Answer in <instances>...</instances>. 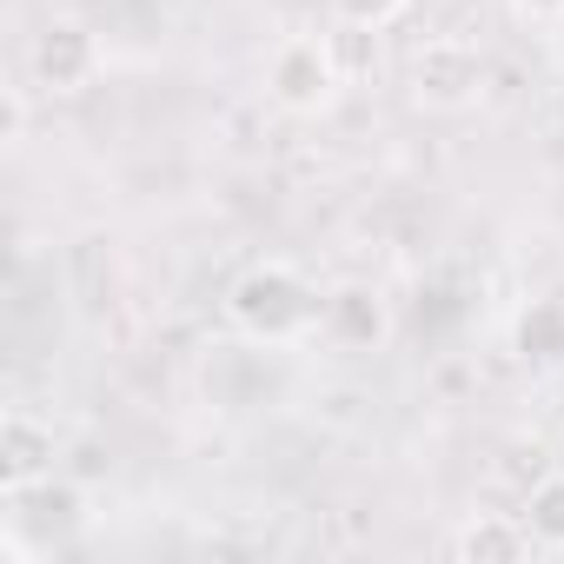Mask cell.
<instances>
[{"mask_svg":"<svg viewBox=\"0 0 564 564\" xmlns=\"http://www.w3.org/2000/svg\"><path fill=\"white\" fill-rule=\"evenodd\" d=\"M511 352L524 366H564V300H531L511 326Z\"/></svg>","mask_w":564,"mask_h":564,"instance_id":"obj_9","label":"cell"},{"mask_svg":"<svg viewBox=\"0 0 564 564\" xmlns=\"http://www.w3.org/2000/svg\"><path fill=\"white\" fill-rule=\"evenodd\" d=\"M538 544H531V531H524V518H505V511H471L458 531H452V557L458 564H518V557H531Z\"/></svg>","mask_w":564,"mask_h":564,"instance_id":"obj_8","label":"cell"},{"mask_svg":"<svg viewBox=\"0 0 564 564\" xmlns=\"http://www.w3.org/2000/svg\"><path fill=\"white\" fill-rule=\"evenodd\" d=\"M107 74V47L87 21H47L34 41H28V80L47 94V100H80L87 87H100Z\"/></svg>","mask_w":564,"mask_h":564,"instance_id":"obj_5","label":"cell"},{"mask_svg":"<svg viewBox=\"0 0 564 564\" xmlns=\"http://www.w3.org/2000/svg\"><path fill=\"white\" fill-rule=\"evenodd\" d=\"M319 306H326V293L313 286L300 265H286V259L246 265V272L232 279V293H226L232 333L252 339V346H272V352H279V346L319 339Z\"/></svg>","mask_w":564,"mask_h":564,"instance_id":"obj_1","label":"cell"},{"mask_svg":"<svg viewBox=\"0 0 564 564\" xmlns=\"http://www.w3.org/2000/svg\"><path fill=\"white\" fill-rule=\"evenodd\" d=\"M21 127H28V100H21V87L8 94V140H21Z\"/></svg>","mask_w":564,"mask_h":564,"instance_id":"obj_13","label":"cell"},{"mask_svg":"<svg viewBox=\"0 0 564 564\" xmlns=\"http://www.w3.org/2000/svg\"><path fill=\"white\" fill-rule=\"evenodd\" d=\"M339 87H346V67H339V47L326 34H293V41H279L272 61H265V94H272L279 113H293V120L333 113Z\"/></svg>","mask_w":564,"mask_h":564,"instance_id":"obj_3","label":"cell"},{"mask_svg":"<svg viewBox=\"0 0 564 564\" xmlns=\"http://www.w3.org/2000/svg\"><path fill=\"white\" fill-rule=\"evenodd\" d=\"M326 8H333V21H339V28H352V34H379V28L405 21L412 0H326Z\"/></svg>","mask_w":564,"mask_h":564,"instance_id":"obj_11","label":"cell"},{"mask_svg":"<svg viewBox=\"0 0 564 564\" xmlns=\"http://www.w3.org/2000/svg\"><path fill=\"white\" fill-rule=\"evenodd\" d=\"M511 14L531 21V28H557L564 21V0H511Z\"/></svg>","mask_w":564,"mask_h":564,"instance_id":"obj_12","label":"cell"},{"mask_svg":"<svg viewBox=\"0 0 564 564\" xmlns=\"http://www.w3.org/2000/svg\"><path fill=\"white\" fill-rule=\"evenodd\" d=\"M485 80H491V61L465 34H432L412 54V100L425 113H465V107H478L485 100Z\"/></svg>","mask_w":564,"mask_h":564,"instance_id":"obj_4","label":"cell"},{"mask_svg":"<svg viewBox=\"0 0 564 564\" xmlns=\"http://www.w3.org/2000/svg\"><path fill=\"white\" fill-rule=\"evenodd\" d=\"M87 491L61 471L28 478V485H0V557L8 564H41L67 551L87 531Z\"/></svg>","mask_w":564,"mask_h":564,"instance_id":"obj_2","label":"cell"},{"mask_svg":"<svg viewBox=\"0 0 564 564\" xmlns=\"http://www.w3.org/2000/svg\"><path fill=\"white\" fill-rule=\"evenodd\" d=\"M551 61H557V67H564V21H557V28H551Z\"/></svg>","mask_w":564,"mask_h":564,"instance_id":"obj_14","label":"cell"},{"mask_svg":"<svg viewBox=\"0 0 564 564\" xmlns=\"http://www.w3.org/2000/svg\"><path fill=\"white\" fill-rule=\"evenodd\" d=\"M399 333L392 319V300L372 286V279H339V286H326V306H319V346L339 352V359H372L386 352Z\"/></svg>","mask_w":564,"mask_h":564,"instance_id":"obj_6","label":"cell"},{"mask_svg":"<svg viewBox=\"0 0 564 564\" xmlns=\"http://www.w3.org/2000/svg\"><path fill=\"white\" fill-rule=\"evenodd\" d=\"M54 452H61L54 425H47V419H34L28 405H14L8 419H0V485L47 478V471H54Z\"/></svg>","mask_w":564,"mask_h":564,"instance_id":"obj_7","label":"cell"},{"mask_svg":"<svg viewBox=\"0 0 564 564\" xmlns=\"http://www.w3.org/2000/svg\"><path fill=\"white\" fill-rule=\"evenodd\" d=\"M524 531L538 551H564V471H538L524 485V505H518Z\"/></svg>","mask_w":564,"mask_h":564,"instance_id":"obj_10","label":"cell"}]
</instances>
